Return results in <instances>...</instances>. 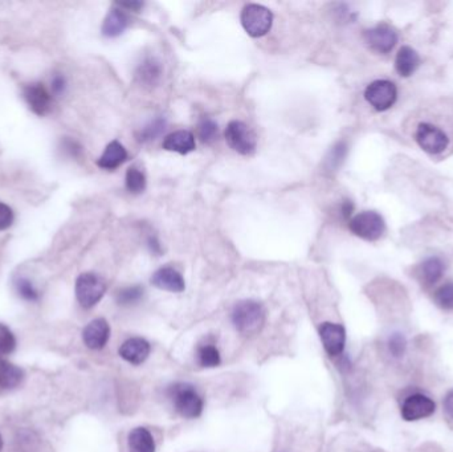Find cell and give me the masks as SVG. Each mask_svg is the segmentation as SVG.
Instances as JSON below:
<instances>
[{"mask_svg": "<svg viewBox=\"0 0 453 452\" xmlns=\"http://www.w3.org/2000/svg\"><path fill=\"white\" fill-rule=\"evenodd\" d=\"M436 410V405L424 394H412L401 405V417L407 422L419 421L431 417Z\"/></svg>", "mask_w": 453, "mask_h": 452, "instance_id": "cell-10", "label": "cell"}, {"mask_svg": "<svg viewBox=\"0 0 453 452\" xmlns=\"http://www.w3.org/2000/svg\"><path fill=\"white\" fill-rule=\"evenodd\" d=\"M444 411L447 417L453 421V389L447 393L443 402Z\"/></svg>", "mask_w": 453, "mask_h": 452, "instance_id": "cell-37", "label": "cell"}, {"mask_svg": "<svg viewBox=\"0 0 453 452\" xmlns=\"http://www.w3.org/2000/svg\"><path fill=\"white\" fill-rule=\"evenodd\" d=\"M228 146L242 156H252L257 148V137L251 127L242 121H231L225 129Z\"/></svg>", "mask_w": 453, "mask_h": 452, "instance_id": "cell-6", "label": "cell"}, {"mask_svg": "<svg viewBox=\"0 0 453 452\" xmlns=\"http://www.w3.org/2000/svg\"><path fill=\"white\" fill-rule=\"evenodd\" d=\"M416 142L428 154H440L448 148L449 139L442 129L431 124H420L416 130Z\"/></svg>", "mask_w": 453, "mask_h": 452, "instance_id": "cell-8", "label": "cell"}, {"mask_svg": "<svg viewBox=\"0 0 453 452\" xmlns=\"http://www.w3.org/2000/svg\"><path fill=\"white\" fill-rule=\"evenodd\" d=\"M127 149L124 148L118 141H113L106 146L105 151L98 159L97 165L105 170H114L119 168L127 161Z\"/></svg>", "mask_w": 453, "mask_h": 452, "instance_id": "cell-18", "label": "cell"}, {"mask_svg": "<svg viewBox=\"0 0 453 452\" xmlns=\"http://www.w3.org/2000/svg\"><path fill=\"white\" fill-rule=\"evenodd\" d=\"M319 337L325 352L330 357H338L342 354L346 344V330L343 326L324 323L319 326Z\"/></svg>", "mask_w": 453, "mask_h": 452, "instance_id": "cell-11", "label": "cell"}, {"mask_svg": "<svg viewBox=\"0 0 453 452\" xmlns=\"http://www.w3.org/2000/svg\"><path fill=\"white\" fill-rule=\"evenodd\" d=\"M365 42L375 52L389 53L398 42V33L390 24L380 23L365 32Z\"/></svg>", "mask_w": 453, "mask_h": 452, "instance_id": "cell-9", "label": "cell"}, {"mask_svg": "<svg viewBox=\"0 0 453 452\" xmlns=\"http://www.w3.org/2000/svg\"><path fill=\"white\" fill-rule=\"evenodd\" d=\"M61 149H63L64 153L68 154L69 157H80L83 153L81 145L72 138H64L63 142H61Z\"/></svg>", "mask_w": 453, "mask_h": 452, "instance_id": "cell-34", "label": "cell"}, {"mask_svg": "<svg viewBox=\"0 0 453 452\" xmlns=\"http://www.w3.org/2000/svg\"><path fill=\"white\" fill-rule=\"evenodd\" d=\"M24 379V371L8 361H0V391H8L18 388Z\"/></svg>", "mask_w": 453, "mask_h": 452, "instance_id": "cell-21", "label": "cell"}, {"mask_svg": "<svg viewBox=\"0 0 453 452\" xmlns=\"http://www.w3.org/2000/svg\"><path fill=\"white\" fill-rule=\"evenodd\" d=\"M198 361L203 368H216L222 362L218 347L207 342L198 347Z\"/></svg>", "mask_w": 453, "mask_h": 452, "instance_id": "cell-24", "label": "cell"}, {"mask_svg": "<svg viewBox=\"0 0 453 452\" xmlns=\"http://www.w3.org/2000/svg\"><path fill=\"white\" fill-rule=\"evenodd\" d=\"M13 223V212L10 206L0 202V231L10 228Z\"/></svg>", "mask_w": 453, "mask_h": 452, "instance_id": "cell-35", "label": "cell"}, {"mask_svg": "<svg viewBox=\"0 0 453 452\" xmlns=\"http://www.w3.org/2000/svg\"><path fill=\"white\" fill-rule=\"evenodd\" d=\"M15 289H16L18 295L20 296L23 300H27V301H37L40 297L39 291L35 288V285L32 284L28 279H24V277L16 279Z\"/></svg>", "mask_w": 453, "mask_h": 452, "instance_id": "cell-31", "label": "cell"}, {"mask_svg": "<svg viewBox=\"0 0 453 452\" xmlns=\"http://www.w3.org/2000/svg\"><path fill=\"white\" fill-rule=\"evenodd\" d=\"M130 452H155L153 435L145 427H137L129 434Z\"/></svg>", "mask_w": 453, "mask_h": 452, "instance_id": "cell-22", "label": "cell"}, {"mask_svg": "<svg viewBox=\"0 0 453 452\" xmlns=\"http://www.w3.org/2000/svg\"><path fill=\"white\" fill-rule=\"evenodd\" d=\"M232 323L242 336H254L265 324V309L257 301L242 300L232 311Z\"/></svg>", "mask_w": 453, "mask_h": 452, "instance_id": "cell-1", "label": "cell"}, {"mask_svg": "<svg viewBox=\"0 0 453 452\" xmlns=\"http://www.w3.org/2000/svg\"><path fill=\"white\" fill-rule=\"evenodd\" d=\"M219 129L218 124L211 120V118H201L199 125H198V136L201 138V142L204 144H212L218 139Z\"/></svg>", "mask_w": 453, "mask_h": 452, "instance_id": "cell-28", "label": "cell"}, {"mask_svg": "<svg viewBox=\"0 0 453 452\" xmlns=\"http://www.w3.org/2000/svg\"><path fill=\"white\" fill-rule=\"evenodd\" d=\"M148 247H150V250H151V253H160V245H159V243L157 242V239L153 236V238H150L148 239Z\"/></svg>", "mask_w": 453, "mask_h": 452, "instance_id": "cell-38", "label": "cell"}, {"mask_svg": "<svg viewBox=\"0 0 453 452\" xmlns=\"http://www.w3.org/2000/svg\"><path fill=\"white\" fill-rule=\"evenodd\" d=\"M407 349V341L406 337L401 333H394L389 340V350L391 354L395 358H399L406 353Z\"/></svg>", "mask_w": 453, "mask_h": 452, "instance_id": "cell-32", "label": "cell"}, {"mask_svg": "<svg viewBox=\"0 0 453 452\" xmlns=\"http://www.w3.org/2000/svg\"><path fill=\"white\" fill-rule=\"evenodd\" d=\"M125 183L127 191H130L131 194H141L146 189V177L137 168H129Z\"/></svg>", "mask_w": 453, "mask_h": 452, "instance_id": "cell-26", "label": "cell"}, {"mask_svg": "<svg viewBox=\"0 0 453 452\" xmlns=\"http://www.w3.org/2000/svg\"><path fill=\"white\" fill-rule=\"evenodd\" d=\"M419 65H420V56L418 52L412 50L411 47H407V45L401 47L395 59L396 72L403 77H408L418 69Z\"/></svg>", "mask_w": 453, "mask_h": 452, "instance_id": "cell-17", "label": "cell"}, {"mask_svg": "<svg viewBox=\"0 0 453 452\" xmlns=\"http://www.w3.org/2000/svg\"><path fill=\"white\" fill-rule=\"evenodd\" d=\"M196 148L195 137L189 130H178L163 139V149L180 154H189Z\"/></svg>", "mask_w": 453, "mask_h": 452, "instance_id": "cell-16", "label": "cell"}, {"mask_svg": "<svg viewBox=\"0 0 453 452\" xmlns=\"http://www.w3.org/2000/svg\"><path fill=\"white\" fill-rule=\"evenodd\" d=\"M23 97L32 112L37 116H45L51 110L52 97L42 84L35 83L25 85L23 88Z\"/></svg>", "mask_w": 453, "mask_h": 452, "instance_id": "cell-12", "label": "cell"}, {"mask_svg": "<svg viewBox=\"0 0 453 452\" xmlns=\"http://www.w3.org/2000/svg\"><path fill=\"white\" fill-rule=\"evenodd\" d=\"M1 448H3V439H1V435H0V451H1Z\"/></svg>", "mask_w": 453, "mask_h": 452, "instance_id": "cell-40", "label": "cell"}, {"mask_svg": "<svg viewBox=\"0 0 453 452\" xmlns=\"http://www.w3.org/2000/svg\"><path fill=\"white\" fill-rule=\"evenodd\" d=\"M110 337V326L105 318H95L85 326L83 332L84 344L92 350H100L105 347Z\"/></svg>", "mask_w": 453, "mask_h": 452, "instance_id": "cell-13", "label": "cell"}, {"mask_svg": "<svg viewBox=\"0 0 453 452\" xmlns=\"http://www.w3.org/2000/svg\"><path fill=\"white\" fill-rule=\"evenodd\" d=\"M51 88H52L53 95H63L64 92H65V88H66V80H65L63 74H56L53 76Z\"/></svg>", "mask_w": 453, "mask_h": 452, "instance_id": "cell-36", "label": "cell"}, {"mask_svg": "<svg viewBox=\"0 0 453 452\" xmlns=\"http://www.w3.org/2000/svg\"><path fill=\"white\" fill-rule=\"evenodd\" d=\"M353 210H354V206H353V203H351L350 200L343 202V204H342V214H343V216H346V218L350 216Z\"/></svg>", "mask_w": 453, "mask_h": 452, "instance_id": "cell-39", "label": "cell"}, {"mask_svg": "<svg viewBox=\"0 0 453 452\" xmlns=\"http://www.w3.org/2000/svg\"><path fill=\"white\" fill-rule=\"evenodd\" d=\"M348 228L362 239L375 242L386 231V223L378 212L363 211L350 221Z\"/></svg>", "mask_w": 453, "mask_h": 452, "instance_id": "cell-5", "label": "cell"}, {"mask_svg": "<svg viewBox=\"0 0 453 452\" xmlns=\"http://www.w3.org/2000/svg\"><path fill=\"white\" fill-rule=\"evenodd\" d=\"M16 347V338L12 335L10 329L0 324V361L11 354Z\"/></svg>", "mask_w": 453, "mask_h": 452, "instance_id": "cell-30", "label": "cell"}, {"mask_svg": "<svg viewBox=\"0 0 453 452\" xmlns=\"http://www.w3.org/2000/svg\"><path fill=\"white\" fill-rule=\"evenodd\" d=\"M151 284L162 291L180 294L184 291L186 283L183 276L171 267H163L151 276Z\"/></svg>", "mask_w": 453, "mask_h": 452, "instance_id": "cell-15", "label": "cell"}, {"mask_svg": "<svg viewBox=\"0 0 453 452\" xmlns=\"http://www.w3.org/2000/svg\"><path fill=\"white\" fill-rule=\"evenodd\" d=\"M433 300L444 311H453V283H445L436 289Z\"/></svg>", "mask_w": 453, "mask_h": 452, "instance_id": "cell-29", "label": "cell"}, {"mask_svg": "<svg viewBox=\"0 0 453 452\" xmlns=\"http://www.w3.org/2000/svg\"><path fill=\"white\" fill-rule=\"evenodd\" d=\"M129 16L122 10L110 11L102 24V33L106 37H117L122 35L129 27Z\"/></svg>", "mask_w": 453, "mask_h": 452, "instance_id": "cell-20", "label": "cell"}, {"mask_svg": "<svg viewBox=\"0 0 453 452\" xmlns=\"http://www.w3.org/2000/svg\"><path fill=\"white\" fill-rule=\"evenodd\" d=\"M273 15L260 4H247L242 11V28L252 37H261L272 28Z\"/></svg>", "mask_w": 453, "mask_h": 452, "instance_id": "cell-3", "label": "cell"}, {"mask_svg": "<svg viewBox=\"0 0 453 452\" xmlns=\"http://www.w3.org/2000/svg\"><path fill=\"white\" fill-rule=\"evenodd\" d=\"M106 292V284L102 277L95 274H83L76 282V297L80 305L89 309L101 301Z\"/></svg>", "mask_w": 453, "mask_h": 452, "instance_id": "cell-4", "label": "cell"}, {"mask_svg": "<svg viewBox=\"0 0 453 452\" xmlns=\"http://www.w3.org/2000/svg\"><path fill=\"white\" fill-rule=\"evenodd\" d=\"M398 91L394 83L387 80H377L366 88L365 98L374 109L384 112L396 101Z\"/></svg>", "mask_w": 453, "mask_h": 452, "instance_id": "cell-7", "label": "cell"}, {"mask_svg": "<svg viewBox=\"0 0 453 452\" xmlns=\"http://www.w3.org/2000/svg\"><path fill=\"white\" fill-rule=\"evenodd\" d=\"M165 129H166V121L158 117L138 132L137 139L139 142H148V141L157 139V137L165 132Z\"/></svg>", "mask_w": 453, "mask_h": 452, "instance_id": "cell-25", "label": "cell"}, {"mask_svg": "<svg viewBox=\"0 0 453 452\" xmlns=\"http://www.w3.org/2000/svg\"><path fill=\"white\" fill-rule=\"evenodd\" d=\"M346 144L345 142H338L337 145L330 151V156L327 158V165L330 168H336L342 163L343 158L346 156Z\"/></svg>", "mask_w": 453, "mask_h": 452, "instance_id": "cell-33", "label": "cell"}, {"mask_svg": "<svg viewBox=\"0 0 453 452\" xmlns=\"http://www.w3.org/2000/svg\"><path fill=\"white\" fill-rule=\"evenodd\" d=\"M162 74V68L155 60H146L145 63L141 64L138 68L137 77L139 83L148 86H154L158 84L159 79Z\"/></svg>", "mask_w": 453, "mask_h": 452, "instance_id": "cell-23", "label": "cell"}, {"mask_svg": "<svg viewBox=\"0 0 453 452\" xmlns=\"http://www.w3.org/2000/svg\"><path fill=\"white\" fill-rule=\"evenodd\" d=\"M169 395L174 402L175 410L183 418L195 419L201 417L204 403L192 385L175 383L170 388Z\"/></svg>", "mask_w": 453, "mask_h": 452, "instance_id": "cell-2", "label": "cell"}, {"mask_svg": "<svg viewBox=\"0 0 453 452\" xmlns=\"http://www.w3.org/2000/svg\"><path fill=\"white\" fill-rule=\"evenodd\" d=\"M150 344L145 338L133 337L127 340L119 347V356L131 365L143 364L150 356Z\"/></svg>", "mask_w": 453, "mask_h": 452, "instance_id": "cell-14", "label": "cell"}, {"mask_svg": "<svg viewBox=\"0 0 453 452\" xmlns=\"http://www.w3.org/2000/svg\"><path fill=\"white\" fill-rule=\"evenodd\" d=\"M444 274V263L440 257H428L419 265L418 276L424 285L436 284Z\"/></svg>", "mask_w": 453, "mask_h": 452, "instance_id": "cell-19", "label": "cell"}, {"mask_svg": "<svg viewBox=\"0 0 453 452\" xmlns=\"http://www.w3.org/2000/svg\"><path fill=\"white\" fill-rule=\"evenodd\" d=\"M143 297V288L139 285H133L127 286L117 294V303L122 306H130V305L137 304Z\"/></svg>", "mask_w": 453, "mask_h": 452, "instance_id": "cell-27", "label": "cell"}]
</instances>
